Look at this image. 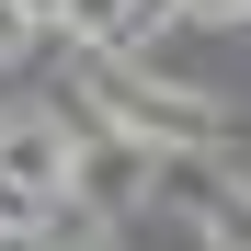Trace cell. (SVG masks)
Wrapping results in <instances>:
<instances>
[{"label":"cell","mask_w":251,"mask_h":251,"mask_svg":"<svg viewBox=\"0 0 251 251\" xmlns=\"http://www.w3.org/2000/svg\"><path fill=\"white\" fill-rule=\"evenodd\" d=\"M183 23H251V0H183Z\"/></svg>","instance_id":"7a4b0ae2"},{"label":"cell","mask_w":251,"mask_h":251,"mask_svg":"<svg viewBox=\"0 0 251 251\" xmlns=\"http://www.w3.org/2000/svg\"><path fill=\"white\" fill-rule=\"evenodd\" d=\"M46 228H57V194L23 183V172H0V240H46Z\"/></svg>","instance_id":"6da1fadb"},{"label":"cell","mask_w":251,"mask_h":251,"mask_svg":"<svg viewBox=\"0 0 251 251\" xmlns=\"http://www.w3.org/2000/svg\"><path fill=\"white\" fill-rule=\"evenodd\" d=\"M23 34H34V12H23V0H0V57H12Z\"/></svg>","instance_id":"3957f363"}]
</instances>
